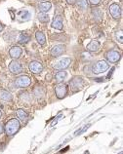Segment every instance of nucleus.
I'll use <instances>...</instances> for the list:
<instances>
[{"label":"nucleus","instance_id":"f03ea898","mask_svg":"<svg viewBox=\"0 0 123 154\" xmlns=\"http://www.w3.org/2000/svg\"><path fill=\"white\" fill-rule=\"evenodd\" d=\"M69 86L72 92H78L84 88L85 81L81 76H74L69 81Z\"/></svg>","mask_w":123,"mask_h":154},{"label":"nucleus","instance_id":"4be33fe9","mask_svg":"<svg viewBox=\"0 0 123 154\" xmlns=\"http://www.w3.org/2000/svg\"><path fill=\"white\" fill-rule=\"evenodd\" d=\"M28 41H30V35H27V33H22L20 35L19 37V43L22 44V45H24V44H27Z\"/></svg>","mask_w":123,"mask_h":154},{"label":"nucleus","instance_id":"4468645a","mask_svg":"<svg viewBox=\"0 0 123 154\" xmlns=\"http://www.w3.org/2000/svg\"><path fill=\"white\" fill-rule=\"evenodd\" d=\"M100 47H101V44L99 43V41H97V40H92L91 42H90L87 47H86V49L89 52H98L100 50Z\"/></svg>","mask_w":123,"mask_h":154},{"label":"nucleus","instance_id":"f8f14e48","mask_svg":"<svg viewBox=\"0 0 123 154\" xmlns=\"http://www.w3.org/2000/svg\"><path fill=\"white\" fill-rule=\"evenodd\" d=\"M65 46L64 44H57L51 49V55L53 57H60L65 53Z\"/></svg>","mask_w":123,"mask_h":154},{"label":"nucleus","instance_id":"dca6fc26","mask_svg":"<svg viewBox=\"0 0 123 154\" xmlns=\"http://www.w3.org/2000/svg\"><path fill=\"white\" fill-rule=\"evenodd\" d=\"M0 100L4 102H12L13 100V96L10 92L6 90H0Z\"/></svg>","mask_w":123,"mask_h":154},{"label":"nucleus","instance_id":"cd10ccee","mask_svg":"<svg viewBox=\"0 0 123 154\" xmlns=\"http://www.w3.org/2000/svg\"><path fill=\"white\" fill-rule=\"evenodd\" d=\"M45 78H46L47 81H51V80H52V75H51L50 73H48V74L46 75V77H45Z\"/></svg>","mask_w":123,"mask_h":154},{"label":"nucleus","instance_id":"aec40b11","mask_svg":"<svg viewBox=\"0 0 123 154\" xmlns=\"http://www.w3.org/2000/svg\"><path fill=\"white\" fill-rule=\"evenodd\" d=\"M68 76V72L67 71H65V69H63V70H60V71H58L56 73V75H55V79H56V81L57 82H62V81H64V79H65V77Z\"/></svg>","mask_w":123,"mask_h":154},{"label":"nucleus","instance_id":"c85d7f7f","mask_svg":"<svg viewBox=\"0 0 123 154\" xmlns=\"http://www.w3.org/2000/svg\"><path fill=\"white\" fill-rule=\"evenodd\" d=\"M4 132V127H3V125L0 123V135H2Z\"/></svg>","mask_w":123,"mask_h":154},{"label":"nucleus","instance_id":"1a4fd4ad","mask_svg":"<svg viewBox=\"0 0 123 154\" xmlns=\"http://www.w3.org/2000/svg\"><path fill=\"white\" fill-rule=\"evenodd\" d=\"M106 60H108L109 63H118L120 60L121 55H120V53H118L117 51L112 50V51H109L108 53H106Z\"/></svg>","mask_w":123,"mask_h":154},{"label":"nucleus","instance_id":"b1692460","mask_svg":"<svg viewBox=\"0 0 123 154\" xmlns=\"http://www.w3.org/2000/svg\"><path fill=\"white\" fill-rule=\"evenodd\" d=\"M76 2H77V6H78V8L81 10H85L86 8L88 7L87 0H76Z\"/></svg>","mask_w":123,"mask_h":154},{"label":"nucleus","instance_id":"f257e3e1","mask_svg":"<svg viewBox=\"0 0 123 154\" xmlns=\"http://www.w3.org/2000/svg\"><path fill=\"white\" fill-rule=\"evenodd\" d=\"M20 128V120L17 118H12L5 124L4 127V131H5L6 135L8 136H14Z\"/></svg>","mask_w":123,"mask_h":154},{"label":"nucleus","instance_id":"a878e982","mask_svg":"<svg viewBox=\"0 0 123 154\" xmlns=\"http://www.w3.org/2000/svg\"><path fill=\"white\" fill-rule=\"evenodd\" d=\"M116 39L118 40V42L122 43L123 42V38H122V30H119L118 32H116Z\"/></svg>","mask_w":123,"mask_h":154},{"label":"nucleus","instance_id":"423d86ee","mask_svg":"<svg viewBox=\"0 0 123 154\" xmlns=\"http://www.w3.org/2000/svg\"><path fill=\"white\" fill-rule=\"evenodd\" d=\"M30 83H31L30 77L27 75H20V76L17 77L15 80L16 86L19 88H27L30 86Z\"/></svg>","mask_w":123,"mask_h":154},{"label":"nucleus","instance_id":"2eb2a0df","mask_svg":"<svg viewBox=\"0 0 123 154\" xmlns=\"http://www.w3.org/2000/svg\"><path fill=\"white\" fill-rule=\"evenodd\" d=\"M16 114H17L18 118L20 119V121L24 124H26L28 120V114L26 110H24V109H18L17 111H16Z\"/></svg>","mask_w":123,"mask_h":154},{"label":"nucleus","instance_id":"7ed1b4c3","mask_svg":"<svg viewBox=\"0 0 123 154\" xmlns=\"http://www.w3.org/2000/svg\"><path fill=\"white\" fill-rule=\"evenodd\" d=\"M72 60L71 58H68V57H64V58H61L58 60H56L53 64V67L57 70H63V69H67L68 67L71 64Z\"/></svg>","mask_w":123,"mask_h":154},{"label":"nucleus","instance_id":"7c9ffc66","mask_svg":"<svg viewBox=\"0 0 123 154\" xmlns=\"http://www.w3.org/2000/svg\"><path fill=\"white\" fill-rule=\"evenodd\" d=\"M3 28H4V26H2V25H0V32H1V31L3 30Z\"/></svg>","mask_w":123,"mask_h":154},{"label":"nucleus","instance_id":"9b49d317","mask_svg":"<svg viewBox=\"0 0 123 154\" xmlns=\"http://www.w3.org/2000/svg\"><path fill=\"white\" fill-rule=\"evenodd\" d=\"M23 54V49L20 46H13L9 50V56L11 59L18 60Z\"/></svg>","mask_w":123,"mask_h":154},{"label":"nucleus","instance_id":"20e7f679","mask_svg":"<svg viewBox=\"0 0 123 154\" xmlns=\"http://www.w3.org/2000/svg\"><path fill=\"white\" fill-rule=\"evenodd\" d=\"M109 68V64L106 60H98V62L92 66V72L94 74L104 73Z\"/></svg>","mask_w":123,"mask_h":154},{"label":"nucleus","instance_id":"6ab92c4d","mask_svg":"<svg viewBox=\"0 0 123 154\" xmlns=\"http://www.w3.org/2000/svg\"><path fill=\"white\" fill-rule=\"evenodd\" d=\"M35 39H36V41H37V43L41 46H43V45L46 44V37H45L43 32H41V31L36 32V33H35Z\"/></svg>","mask_w":123,"mask_h":154},{"label":"nucleus","instance_id":"412c9836","mask_svg":"<svg viewBox=\"0 0 123 154\" xmlns=\"http://www.w3.org/2000/svg\"><path fill=\"white\" fill-rule=\"evenodd\" d=\"M92 14L94 16V19H95V21L97 22H100L102 18V12L101 9L99 8H95V9L92 10Z\"/></svg>","mask_w":123,"mask_h":154},{"label":"nucleus","instance_id":"ddd939ff","mask_svg":"<svg viewBox=\"0 0 123 154\" xmlns=\"http://www.w3.org/2000/svg\"><path fill=\"white\" fill-rule=\"evenodd\" d=\"M52 27L55 28V29H58V30H62L63 29V17L62 16H56V17L54 18V20H53L52 22Z\"/></svg>","mask_w":123,"mask_h":154},{"label":"nucleus","instance_id":"f3484780","mask_svg":"<svg viewBox=\"0 0 123 154\" xmlns=\"http://www.w3.org/2000/svg\"><path fill=\"white\" fill-rule=\"evenodd\" d=\"M33 94L35 96V98H37L38 100H40V99L44 98L45 95H46V92H45V89L43 87L37 86V87H35L34 91H33Z\"/></svg>","mask_w":123,"mask_h":154},{"label":"nucleus","instance_id":"6e6552de","mask_svg":"<svg viewBox=\"0 0 123 154\" xmlns=\"http://www.w3.org/2000/svg\"><path fill=\"white\" fill-rule=\"evenodd\" d=\"M109 14L114 20H119L121 18V8L117 3H112L109 8Z\"/></svg>","mask_w":123,"mask_h":154},{"label":"nucleus","instance_id":"39448f33","mask_svg":"<svg viewBox=\"0 0 123 154\" xmlns=\"http://www.w3.org/2000/svg\"><path fill=\"white\" fill-rule=\"evenodd\" d=\"M55 94L58 99H64L68 94V85L65 83H59L55 86Z\"/></svg>","mask_w":123,"mask_h":154},{"label":"nucleus","instance_id":"2f4dec72","mask_svg":"<svg viewBox=\"0 0 123 154\" xmlns=\"http://www.w3.org/2000/svg\"><path fill=\"white\" fill-rule=\"evenodd\" d=\"M2 117V112H1V110H0V118Z\"/></svg>","mask_w":123,"mask_h":154},{"label":"nucleus","instance_id":"c756f323","mask_svg":"<svg viewBox=\"0 0 123 154\" xmlns=\"http://www.w3.org/2000/svg\"><path fill=\"white\" fill-rule=\"evenodd\" d=\"M67 2L68 4H74L76 2V0H67Z\"/></svg>","mask_w":123,"mask_h":154},{"label":"nucleus","instance_id":"5701e85b","mask_svg":"<svg viewBox=\"0 0 123 154\" xmlns=\"http://www.w3.org/2000/svg\"><path fill=\"white\" fill-rule=\"evenodd\" d=\"M38 20L41 22V23H48L49 22V20H50V18H49V16L46 14V13H42V12H41L40 14H38Z\"/></svg>","mask_w":123,"mask_h":154},{"label":"nucleus","instance_id":"9d476101","mask_svg":"<svg viewBox=\"0 0 123 154\" xmlns=\"http://www.w3.org/2000/svg\"><path fill=\"white\" fill-rule=\"evenodd\" d=\"M28 67H30V70L34 74H39L43 71V66L42 63L37 62V60H32L28 64Z\"/></svg>","mask_w":123,"mask_h":154},{"label":"nucleus","instance_id":"a211bd4d","mask_svg":"<svg viewBox=\"0 0 123 154\" xmlns=\"http://www.w3.org/2000/svg\"><path fill=\"white\" fill-rule=\"evenodd\" d=\"M51 7H52L51 2L44 1V2H41L38 5V9L40 12H42V13H47V12H49V10L51 9Z\"/></svg>","mask_w":123,"mask_h":154},{"label":"nucleus","instance_id":"bb28decb","mask_svg":"<svg viewBox=\"0 0 123 154\" xmlns=\"http://www.w3.org/2000/svg\"><path fill=\"white\" fill-rule=\"evenodd\" d=\"M89 2L91 5L93 6H97V5H99L100 2H101V0H89Z\"/></svg>","mask_w":123,"mask_h":154},{"label":"nucleus","instance_id":"0eeeda50","mask_svg":"<svg viewBox=\"0 0 123 154\" xmlns=\"http://www.w3.org/2000/svg\"><path fill=\"white\" fill-rule=\"evenodd\" d=\"M9 70L12 72L13 74H20L22 73L24 70L23 64L20 62H19L18 60H13L12 62L9 63Z\"/></svg>","mask_w":123,"mask_h":154},{"label":"nucleus","instance_id":"393cba45","mask_svg":"<svg viewBox=\"0 0 123 154\" xmlns=\"http://www.w3.org/2000/svg\"><path fill=\"white\" fill-rule=\"evenodd\" d=\"M20 99L22 102L24 103H30V96L27 94V93H22V94L20 95Z\"/></svg>","mask_w":123,"mask_h":154}]
</instances>
